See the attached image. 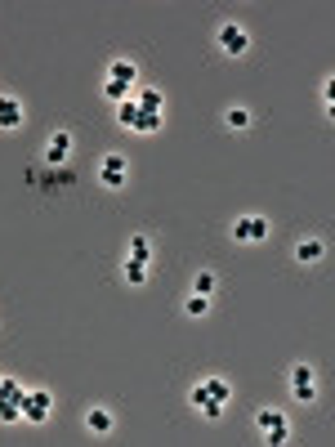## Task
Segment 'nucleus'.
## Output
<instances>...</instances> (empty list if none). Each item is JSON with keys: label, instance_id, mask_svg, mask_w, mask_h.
<instances>
[{"label": "nucleus", "instance_id": "423d86ee", "mask_svg": "<svg viewBox=\"0 0 335 447\" xmlns=\"http://www.w3.org/2000/svg\"><path fill=\"white\" fill-rule=\"evenodd\" d=\"M134 103H139V112H157V117H161V108H165V94L157 90V86H143V81H139V86H134Z\"/></svg>", "mask_w": 335, "mask_h": 447}, {"label": "nucleus", "instance_id": "7ed1b4c3", "mask_svg": "<svg viewBox=\"0 0 335 447\" xmlns=\"http://www.w3.org/2000/svg\"><path fill=\"white\" fill-rule=\"evenodd\" d=\"M98 184H103L108 192H121L125 188V157L121 153H108L103 165H98Z\"/></svg>", "mask_w": 335, "mask_h": 447}, {"label": "nucleus", "instance_id": "412c9836", "mask_svg": "<svg viewBox=\"0 0 335 447\" xmlns=\"http://www.w3.org/2000/svg\"><path fill=\"white\" fill-rule=\"evenodd\" d=\"M14 421H23V411L14 399H0V425H14Z\"/></svg>", "mask_w": 335, "mask_h": 447}, {"label": "nucleus", "instance_id": "a878e982", "mask_svg": "<svg viewBox=\"0 0 335 447\" xmlns=\"http://www.w3.org/2000/svg\"><path fill=\"white\" fill-rule=\"evenodd\" d=\"M317 399V385L309 380V385H295V403H313Z\"/></svg>", "mask_w": 335, "mask_h": 447}, {"label": "nucleus", "instance_id": "9b49d317", "mask_svg": "<svg viewBox=\"0 0 335 447\" xmlns=\"http://www.w3.org/2000/svg\"><path fill=\"white\" fill-rule=\"evenodd\" d=\"M192 291H197V295H210V300H215V291H220V277H215V269H201V273L192 277Z\"/></svg>", "mask_w": 335, "mask_h": 447}, {"label": "nucleus", "instance_id": "4be33fe9", "mask_svg": "<svg viewBox=\"0 0 335 447\" xmlns=\"http://www.w3.org/2000/svg\"><path fill=\"white\" fill-rule=\"evenodd\" d=\"M0 399H14V403H19V399H23V385H19L14 376H0Z\"/></svg>", "mask_w": 335, "mask_h": 447}, {"label": "nucleus", "instance_id": "39448f33", "mask_svg": "<svg viewBox=\"0 0 335 447\" xmlns=\"http://www.w3.org/2000/svg\"><path fill=\"white\" fill-rule=\"evenodd\" d=\"M67 157H72V130H54L49 143H45V161L49 165H63Z\"/></svg>", "mask_w": 335, "mask_h": 447}, {"label": "nucleus", "instance_id": "20e7f679", "mask_svg": "<svg viewBox=\"0 0 335 447\" xmlns=\"http://www.w3.org/2000/svg\"><path fill=\"white\" fill-rule=\"evenodd\" d=\"M268 237V220H264V215H242V220L237 224H232V242H264Z\"/></svg>", "mask_w": 335, "mask_h": 447}, {"label": "nucleus", "instance_id": "4468645a", "mask_svg": "<svg viewBox=\"0 0 335 447\" xmlns=\"http://www.w3.org/2000/svg\"><path fill=\"white\" fill-rule=\"evenodd\" d=\"M183 313H188V318H206V313H210V295H188V300H183Z\"/></svg>", "mask_w": 335, "mask_h": 447}, {"label": "nucleus", "instance_id": "f3484780", "mask_svg": "<svg viewBox=\"0 0 335 447\" xmlns=\"http://www.w3.org/2000/svg\"><path fill=\"white\" fill-rule=\"evenodd\" d=\"M130 260H139V264L153 260V242H148L143 233H134V237H130Z\"/></svg>", "mask_w": 335, "mask_h": 447}, {"label": "nucleus", "instance_id": "b1692460", "mask_svg": "<svg viewBox=\"0 0 335 447\" xmlns=\"http://www.w3.org/2000/svg\"><path fill=\"white\" fill-rule=\"evenodd\" d=\"M309 380H313V367L309 362H295L291 367V385H309Z\"/></svg>", "mask_w": 335, "mask_h": 447}, {"label": "nucleus", "instance_id": "5701e85b", "mask_svg": "<svg viewBox=\"0 0 335 447\" xmlns=\"http://www.w3.org/2000/svg\"><path fill=\"white\" fill-rule=\"evenodd\" d=\"M264 443H273V447H282V443H291V425H277V429H264Z\"/></svg>", "mask_w": 335, "mask_h": 447}, {"label": "nucleus", "instance_id": "1a4fd4ad", "mask_svg": "<svg viewBox=\"0 0 335 447\" xmlns=\"http://www.w3.org/2000/svg\"><path fill=\"white\" fill-rule=\"evenodd\" d=\"M322 255H326V242H322V237H299V242H295V260H299V264H317Z\"/></svg>", "mask_w": 335, "mask_h": 447}, {"label": "nucleus", "instance_id": "ddd939ff", "mask_svg": "<svg viewBox=\"0 0 335 447\" xmlns=\"http://www.w3.org/2000/svg\"><path fill=\"white\" fill-rule=\"evenodd\" d=\"M224 121H228V130H250V121H255V117H250V108L237 103V108H228V112H224Z\"/></svg>", "mask_w": 335, "mask_h": 447}, {"label": "nucleus", "instance_id": "f03ea898", "mask_svg": "<svg viewBox=\"0 0 335 447\" xmlns=\"http://www.w3.org/2000/svg\"><path fill=\"white\" fill-rule=\"evenodd\" d=\"M215 45H220L228 58H242L246 49H250V31H246L242 23H224L220 31H215Z\"/></svg>", "mask_w": 335, "mask_h": 447}, {"label": "nucleus", "instance_id": "a211bd4d", "mask_svg": "<svg viewBox=\"0 0 335 447\" xmlns=\"http://www.w3.org/2000/svg\"><path fill=\"white\" fill-rule=\"evenodd\" d=\"M255 425H259V434H264V429H277V425H287V411H277V407H264L259 416H255Z\"/></svg>", "mask_w": 335, "mask_h": 447}, {"label": "nucleus", "instance_id": "2eb2a0df", "mask_svg": "<svg viewBox=\"0 0 335 447\" xmlns=\"http://www.w3.org/2000/svg\"><path fill=\"white\" fill-rule=\"evenodd\" d=\"M116 121H121L125 130H134V125H139V103H134V98H125V103H116Z\"/></svg>", "mask_w": 335, "mask_h": 447}, {"label": "nucleus", "instance_id": "393cba45", "mask_svg": "<svg viewBox=\"0 0 335 447\" xmlns=\"http://www.w3.org/2000/svg\"><path fill=\"white\" fill-rule=\"evenodd\" d=\"M197 411H201L206 421H220V416H224V403H215V399H210V403H201Z\"/></svg>", "mask_w": 335, "mask_h": 447}, {"label": "nucleus", "instance_id": "bb28decb", "mask_svg": "<svg viewBox=\"0 0 335 447\" xmlns=\"http://www.w3.org/2000/svg\"><path fill=\"white\" fill-rule=\"evenodd\" d=\"M188 403H192V407H201V403H210V394H206V385H192V389H188Z\"/></svg>", "mask_w": 335, "mask_h": 447}, {"label": "nucleus", "instance_id": "6ab92c4d", "mask_svg": "<svg viewBox=\"0 0 335 447\" xmlns=\"http://www.w3.org/2000/svg\"><path fill=\"white\" fill-rule=\"evenodd\" d=\"M161 130V117L157 112H139V125H134V135H157Z\"/></svg>", "mask_w": 335, "mask_h": 447}, {"label": "nucleus", "instance_id": "6e6552de", "mask_svg": "<svg viewBox=\"0 0 335 447\" xmlns=\"http://www.w3.org/2000/svg\"><path fill=\"white\" fill-rule=\"evenodd\" d=\"M108 81H121V86H139V68H134V63L130 58H112L108 63Z\"/></svg>", "mask_w": 335, "mask_h": 447}, {"label": "nucleus", "instance_id": "aec40b11", "mask_svg": "<svg viewBox=\"0 0 335 447\" xmlns=\"http://www.w3.org/2000/svg\"><path fill=\"white\" fill-rule=\"evenodd\" d=\"M103 94H108V103H125V98H130L134 90H130V86H121V81H108Z\"/></svg>", "mask_w": 335, "mask_h": 447}, {"label": "nucleus", "instance_id": "9d476101", "mask_svg": "<svg viewBox=\"0 0 335 447\" xmlns=\"http://www.w3.org/2000/svg\"><path fill=\"white\" fill-rule=\"evenodd\" d=\"M112 425H116V421H112L108 407H90V411H86V429H90V434H112Z\"/></svg>", "mask_w": 335, "mask_h": 447}, {"label": "nucleus", "instance_id": "f8f14e48", "mask_svg": "<svg viewBox=\"0 0 335 447\" xmlns=\"http://www.w3.org/2000/svg\"><path fill=\"white\" fill-rule=\"evenodd\" d=\"M201 385H206V394H210L215 403H228L232 399V385H228L224 376H210V380H201Z\"/></svg>", "mask_w": 335, "mask_h": 447}, {"label": "nucleus", "instance_id": "dca6fc26", "mask_svg": "<svg viewBox=\"0 0 335 447\" xmlns=\"http://www.w3.org/2000/svg\"><path fill=\"white\" fill-rule=\"evenodd\" d=\"M121 277L130 287H143L148 282V264H139V260H125V269H121Z\"/></svg>", "mask_w": 335, "mask_h": 447}, {"label": "nucleus", "instance_id": "f257e3e1", "mask_svg": "<svg viewBox=\"0 0 335 447\" xmlns=\"http://www.w3.org/2000/svg\"><path fill=\"white\" fill-rule=\"evenodd\" d=\"M49 407H54V394H49V389H23L19 411H23V421H27V425L49 421Z\"/></svg>", "mask_w": 335, "mask_h": 447}, {"label": "nucleus", "instance_id": "0eeeda50", "mask_svg": "<svg viewBox=\"0 0 335 447\" xmlns=\"http://www.w3.org/2000/svg\"><path fill=\"white\" fill-rule=\"evenodd\" d=\"M23 125V98L0 94V130H19Z\"/></svg>", "mask_w": 335, "mask_h": 447}]
</instances>
